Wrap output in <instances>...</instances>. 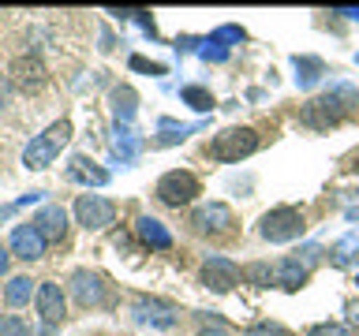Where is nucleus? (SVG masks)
<instances>
[{
	"label": "nucleus",
	"instance_id": "f257e3e1",
	"mask_svg": "<svg viewBox=\"0 0 359 336\" xmlns=\"http://www.w3.org/2000/svg\"><path fill=\"white\" fill-rule=\"evenodd\" d=\"M355 105V90H333V94H322V97H314L307 101V105L299 108V123L303 127H311V131H325V127H337L344 116H348V108Z\"/></svg>",
	"mask_w": 359,
	"mask_h": 336
},
{
	"label": "nucleus",
	"instance_id": "f03ea898",
	"mask_svg": "<svg viewBox=\"0 0 359 336\" xmlns=\"http://www.w3.org/2000/svg\"><path fill=\"white\" fill-rule=\"evenodd\" d=\"M67 139H72V123L67 120H56L53 127H45L38 139H34L27 150H22V164L27 168H49L56 161V153L67 146Z\"/></svg>",
	"mask_w": 359,
	"mask_h": 336
},
{
	"label": "nucleus",
	"instance_id": "7ed1b4c3",
	"mask_svg": "<svg viewBox=\"0 0 359 336\" xmlns=\"http://www.w3.org/2000/svg\"><path fill=\"white\" fill-rule=\"evenodd\" d=\"M255 150H258V134L251 127H229L210 142V157H217V161H243Z\"/></svg>",
	"mask_w": 359,
	"mask_h": 336
},
{
	"label": "nucleus",
	"instance_id": "20e7f679",
	"mask_svg": "<svg viewBox=\"0 0 359 336\" xmlns=\"http://www.w3.org/2000/svg\"><path fill=\"white\" fill-rule=\"evenodd\" d=\"M258 232H262V239L269 243H288L303 235V213L292 209V206H280V209H269L262 224H258Z\"/></svg>",
	"mask_w": 359,
	"mask_h": 336
},
{
	"label": "nucleus",
	"instance_id": "39448f33",
	"mask_svg": "<svg viewBox=\"0 0 359 336\" xmlns=\"http://www.w3.org/2000/svg\"><path fill=\"white\" fill-rule=\"evenodd\" d=\"M195 195H198V179L191 172H168V176H161V183H157V198H161L165 206H187Z\"/></svg>",
	"mask_w": 359,
	"mask_h": 336
},
{
	"label": "nucleus",
	"instance_id": "423d86ee",
	"mask_svg": "<svg viewBox=\"0 0 359 336\" xmlns=\"http://www.w3.org/2000/svg\"><path fill=\"white\" fill-rule=\"evenodd\" d=\"M75 217L83 228H105V224H112V217H116V206L97 195H83L75 202Z\"/></svg>",
	"mask_w": 359,
	"mask_h": 336
},
{
	"label": "nucleus",
	"instance_id": "0eeeda50",
	"mask_svg": "<svg viewBox=\"0 0 359 336\" xmlns=\"http://www.w3.org/2000/svg\"><path fill=\"white\" fill-rule=\"evenodd\" d=\"M11 254L22 258V262H38L45 254V235L34 228V224H19V228L11 232Z\"/></svg>",
	"mask_w": 359,
	"mask_h": 336
},
{
	"label": "nucleus",
	"instance_id": "6e6552de",
	"mask_svg": "<svg viewBox=\"0 0 359 336\" xmlns=\"http://www.w3.org/2000/svg\"><path fill=\"white\" fill-rule=\"evenodd\" d=\"M240 280V269H236L229 258H210L202 265V284L213 288V291H232V284Z\"/></svg>",
	"mask_w": 359,
	"mask_h": 336
},
{
	"label": "nucleus",
	"instance_id": "1a4fd4ad",
	"mask_svg": "<svg viewBox=\"0 0 359 336\" xmlns=\"http://www.w3.org/2000/svg\"><path fill=\"white\" fill-rule=\"evenodd\" d=\"M8 71H11V83L22 86V90H38V86H45V67H41L38 56H19V60H11Z\"/></svg>",
	"mask_w": 359,
	"mask_h": 336
},
{
	"label": "nucleus",
	"instance_id": "9d476101",
	"mask_svg": "<svg viewBox=\"0 0 359 336\" xmlns=\"http://www.w3.org/2000/svg\"><path fill=\"white\" fill-rule=\"evenodd\" d=\"M191 224H195L198 232H229L236 217H232V209L229 206H221V202H213V206H202L195 217H191Z\"/></svg>",
	"mask_w": 359,
	"mask_h": 336
},
{
	"label": "nucleus",
	"instance_id": "9b49d317",
	"mask_svg": "<svg viewBox=\"0 0 359 336\" xmlns=\"http://www.w3.org/2000/svg\"><path fill=\"white\" fill-rule=\"evenodd\" d=\"M72 288H75V299L83 302V307H101L105 302V284H101L97 273H75L72 276Z\"/></svg>",
	"mask_w": 359,
	"mask_h": 336
},
{
	"label": "nucleus",
	"instance_id": "f8f14e48",
	"mask_svg": "<svg viewBox=\"0 0 359 336\" xmlns=\"http://www.w3.org/2000/svg\"><path fill=\"white\" fill-rule=\"evenodd\" d=\"M38 314H41V321H60L64 318V291H60V284H41L38 288Z\"/></svg>",
	"mask_w": 359,
	"mask_h": 336
},
{
	"label": "nucleus",
	"instance_id": "ddd939ff",
	"mask_svg": "<svg viewBox=\"0 0 359 336\" xmlns=\"http://www.w3.org/2000/svg\"><path fill=\"white\" fill-rule=\"evenodd\" d=\"M67 179H75V183H90V187H105L109 172H105V168H97L94 161H86V157H72V164H67Z\"/></svg>",
	"mask_w": 359,
	"mask_h": 336
},
{
	"label": "nucleus",
	"instance_id": "4468645a",
	"mask_svg": "<svg viewBox=\"0 0 359 336\" xmlns=\"http://www.w3.org/2000/svg\"><path fill=\"white\" fill-rule=\"evenodd\" d=\"M135 232H139V239H142L146 246H154V251H168V246H172V235H168V228H165L161 220H154V217H139Z\"/></svg>",
	"mask_w": 359,
	"mask_h": 336
},
{
	"label": "nucleus",
	"instance_id": "2eb2a0df",
	"mask_svg": "<svg viewBox=\"0 0 359 336\" xmlns=\"http://www.w3.org/2000/svg\"><path fill=\"white\" fill-rule=\"evenodd\" d=\"M34 228H38L41 235H49V239H60V235L67 232V213L60 206H45L38 217H34Z\"/></svg>",
	"mask_w": 359,
	"mask_h": 336
},
{
	"label": "nucleus",
	"instance_id": "dca6fc26",
	"mask_svg": "<svg viewBox=\"0 0 359 336\" xmlns=\"http://www.w3.org/2000/svg\"><path fill=\"white\" fill-rule=\"evenodd\" d=\"M135 321H150V325H161V329H168V325H176V314L172 307H165V302H135Z\"/></svg>",
	"mask_w": 359,
	"mask_h": 336
},
{
	"label": "nucleus",
	"instance_id": "f3484780",
	"mask_svg": "<svg viewBox=\"0 0 359 336\" xmlns=\"http://www.w3.org/2000/svg\"><path fill=\"white\" fill-rule=\"evenodd\" d=\"M303 280H307V265H303L299 258H285V262L277 265V284L280 288H299Z\"/></svg>",
	"mask_w": 359,
	"mask_h": 336
},
{
	"label": "nucleus",
	"instance_id": "a211bd4d",
	"mask_svg": "<svg viewBox=\"0 0 359 336\" xmlns=\"http://www.w3.org/2000/svg\"><path fill=\"white\" fill-rule=\"evenodd\" d=\"M135 105H139V97H135L131 86H116V90H112V112H116L120 123H128L135 116Z\"/></svg>",
	"mask_w": 359,
	"mask_h": 336
},
{
	"label": "nucleus",
	"instance_id": "6ab92c4d",
	"mask_svg": "<svg viewBox=\"0 0 359 336\" xmlns=\"http://www.w3.org/2000/svg\"><path fill=\"white\" fill-rule=\"evenodd\" d=\"M30 295H34V280L30 276H11L8 280V288H4L8 307H22V302H30Z\"/></svg>",
	"mask_w": 359,
	"mask_h": 336
},
{
	"label": "nucleus",
	"instance_id": "aec40b11",
	"mask_svg": "<svg viewBox=\"0 0 359 336\" xmlns=\"http://www.w3.org/2000/svg\"><path fill=\"white\" fill-rule=\"evenodd\" d=\"M359 258V239L355 235H348V239L337 243V251H333V265H352Z\"/></svg>",
	"mask_w": 359,
	"mask_h": 336
},
{
	"label": "nucleus",
	"instance_id": "412c9836",
	"mask_svg": "<svg viewBox=\"0 0 359 336\" xmlns=\"http://www.w3.org/2000/svg\"><path fill=\"white\" fill-rule=\"evenodd\" d=\"M296 78H299V83L303 86H311L314 83V78H318L322 75V60H311V56H296Z\"/></svg>",
	"mask_w": 359,
	"mask_h": 336
},
{
	"label": "nucleus",
	"instance_id": "4be33fe9",
	"mask_svg": "<svg viewBox=\"0 0 359 336\" xmlns=\"http://www.w3.org/2000/svg\"><path fill=\"white\" fill-rule=\"evenodd\" d=\"M112 146H116V153L123 157V161H131V157L139 153V142H135V134H131V131H116Z\"/></svg>",
	"mask_w": 359,
	"mask_h": 336
},
{
	"label": "nucleus",
	"instance_id": "5701e85b",
	"mask_svg": "<svg viewBox=\"0 0 359 336\" xmlns=\"http://www.w3.org/2000/svg\"><path fill=\"white\" fill-rule=\"evenodd\" d=\"M184 101H187L191 108H198V112H206V108L213 105V97L206 94V90H198V86H187V90H184Z\"/></svg>",
	"mask_w": 359,
	"mask_h": 336
},
{
	"label": "nucleus",
	"instance_id": "b1692460",
	"mask_svg": "<svg viewBox=\"0 0 359 336\" xmlns=\"http://www.w3.org/2000/svg\"><path fill=\"white\" fill-rule=\"evenodd\" d=\"M0 336H30V329L22 325V318H15V314H8V318L0 321Z\"/></svg>",
	"mask_w": 359,
	"mask_h": 336
},
{
	"label": "nucleus",
	"instance_id": "393cba45",
	"mask_svg": "<svg viewBox=\"0 0 359 336\" xmlns=\"http://www.w3.org/2000/svg\"><path fill=\"white\" fill-rule=\"evenodd\" d=\"M307 336H348L344 325H314V329H307Z\"/></svg>",
	"mask_w": 359,
	"mask_h": 336
},
{
	"label": "nucleus",
	"instance_id": "a878e982",
	"mask_svg": "<svg viewBox=\"0 0 359 336\" xmlns=\"http://www.w3.org/2000/svg\"><path fill=\"white\" fill-rule=\"evenodd\" d=\"M131 67H135V71H150V75H161L165 71L161 64H150V60H142V56H131Z\"/></svg>",
	"mask_w": 359,
	"mask_h": 336
},
{
	"label": "nucleus",
	"instance_id": "bb28decb",
	"mask_svg": "<svg viewBox=\"0 0 359 336\" xmlns=\"http://www.w3.org/2000/svg\"><path fill=\"white\" fill-rule=\"evenodd\" d=\"M247 276H251V280H269V269L266 265H251V269H247Z\"/></svg>",
	"mask_w": 359,
	"mask_h": 336
},
{
	"label": "nucleus",
	"instance_id": "cd10ccee",
	"mask_svg": "<svg viewBox=\"0 0 359 336\" xmlns=\"http://www.w3.org/2000/svg\"><path fill=\"white\" fill-rule=\"evenodd\" d=\"M247 336H277V329H269V325H255V329H247Z\"/></svg>",
	"mask_w": 359,
	"mask_h": 336
},
{
	"label": "nucleus",
	"instance_id": "c85d7f7f",
	"mask_svg": "<svg viewBox=\"0 0 359 336\" xmlns=\"http://www.w3.org/2000/svg\"><path fill=\"white\" fill-rule=\"evenodd\" d=\"M337 15H344V19H359V8H337Z\"/></svg>",
	"mask_w": 359,
	"mask_h": 336
},
{
	"label": "nucleus",
	"instance_id": "c756f323",
	"mask_svg": "<svg viewBox=\"0 0 359 336\" xmlns=\"http://www.w3.org/2000/svg\"><path fill=\"white\" fill-rule=\"evenodd\" d=\"M0 273H8V251L0 246Z\"/></svg>",
	"mask_w": 359,
	"mask_h": 336
},
{
	"label": "nucleus",
	"instance_id": "7c9ffc66",
	"mask_svg": "<svg viewBox=\"0 0 359 336\" xmlns=\"http://www.w3.org/2000/svg\"><path fill=\"white\" fill-rule=\"evenodd\" d=\"M198 336H229V332H221V329H202Z\"/></svg>",
	"mask_w": 359,
	"mask_h": 336
}]
</instances>
